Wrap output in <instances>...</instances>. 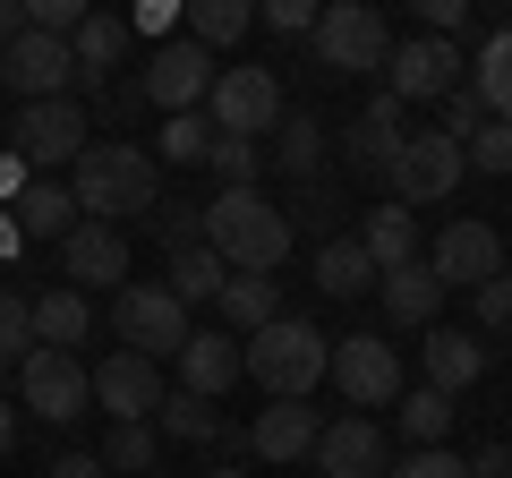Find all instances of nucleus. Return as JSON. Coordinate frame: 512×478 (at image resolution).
<instances>
[{"label": "nucleus", "mask_w": 512, "mask_h": 478, "mask_svg": "<svg viewBox=\"0 0 512 478\" xmlns=\"http://www.w3.org/2000/svg\"><path fill=\"white\" fill-rule=\"evenodd\" d=\"M69 197H77V214H86V222H111V231L154 222V205H163V163H154L146 146L94 137V146L77 154V171H69Z\"/></svg>", "instance_id": "nucleus-1"}, {"label": "nucleus", "mask_w": 512, "mask_h": 478, "mask_svg": "<svg viewBox=\"0 0 512 478\" xmlns=\"http://www.w3.org/2000/svg\"><path fill=\"white\" fill-rule=\"evenodd\" d=\"M291 205H274L265 188H222L214 205H205V248H214L231 274H274L282 257H291Z\"/></svg>", "instance_id": "nucleus-2"}, {"label": "nucleus", "mask_w": 512, "mask_h": 478, "mask_svg": "<svg viewBox=\"0 0 512 478\" xmlns=\"http://www.w3.org/2000/svg\"><path fill=\"white\" fill-rule=\"evenodd\" d=\"M239 350H248V376H256L265 402H308V393L333 376V342L308 325V316H274V325L248 333Z\"/></svg>", "instance_id": "nucleus-3"}, {"label": "nucleus", "mask_w": 512, "mask_h": 478, "mask_svg": "<svg viewBox=\"0 0 512 478\" xmlns=\"http://www.w3.org/2000/svg\"><path fill=\"white\" fill-rule=\"evenodd\" d=\"M282 77L256 69V60H222L214 77V103H205V120H214V137H248V146H265V137L282 129Z\"/></svg>", "instance_id": "nucleus-4"}, {"label": "nucleus", "mask_w": 512, "mask_h": 478, "mask_svg": "<svg viewBox=\"0 0 512 478\" xmlns=\"http://www.w3.org/2000/svg\"><path fill=\"white\" fill-rule=\"evenodd\" d=\"M111 333H120V350H137V359L163 368V359L188 350L197 325H188V308L163 291V282H120V299H111Z\"/></svg>", "instance_id": "nucleus-5"}, {"label": "nucleus", "mask_w": 512, "mask_h": 478, "mask_svg": "<svg viewBox=\"0 0 512 478\" xmlns=\"http://www.w3.org/2000/svg\"><path fill=\"white\" fill-rule=\"evenodd\" d=\"M316 69L333 77H367L393 60V26H384V9H367V0H333V9H316Z\"/></svg>", "instance_id": "nucleus-6"}, {"label": "nucleus", "mask_w": 512, "mask_h": 478, "mask_svg": "<svg viewBox=\"0 0 512 478\" xmlns=\"http://www.w3.org/2000/svg\"><path fill=\"white\" fill-rule=\"evenodd\" d=\"M86 146H94V129H86V111H77L69 94H60V103H26L18 129H9V154H18L35 180H69Z\"/></svg>", "instance_id": "nucleus-7"}, {"label": "nucleus", "mask_w": 512, "mask_h": 478, "mask_svg": "<svg viewBox=\"0 0 512 478\" xmlns=\"http://www.w3.org/2000/svg\"><path fill=\"white\" fill-rule=\"evenodd\" d=\"M333 385H342V402L350 410H393L410 393V376H402V350H393V333H342L333 342Z\"/></svg>", "instance_id": "nucleus-8"}, {"label": "nucleus", "mask_w": 512, "mask_h": 478, "mask_svg": "<svg viewBox=\"0 0 512 478\" xmlns=\"http://www.w3.org/2000/svg\"><path fill=\"white\" fill-rule=\"evenodd\" d=\"M461 171H470V163H461V137H444V129H410L384 180H393V205H444V197L461 188Z\"/></svg>", "instance_id": "nucleus-9"}, {"label": "nucleus", "mask_w": 512, "mask_h": 478, "mask_svg": "<svg viewBox=\"0 0 512 478\" xmlns=\"http://www.w3.org/2000/svg\"><path fill=\"white\" fill-rule=\"evenodd\" d=\"M18 393H26V410H35V419L69 427V419H86V410H94V368L77 359V350H26Z\"/></svg>", "instance_id": "nucleus-10"}, {"label": "nucleus", "mask_w": 512, "mask_h": 478, "mask_svg": "<svg viewBox=\"0 0 512 478\" xmlns=\"http://www.w3.org/2000/svg\"><path fill=\"white\" fill-rule=\"evenodd\" d=\"M214 77H222V60L205 52V43L171 35L163 52L146 60V77H137V86H146V103H163L171 120H180V111H205V103H214Z\"/></svg>", "instance_id": "nucleus-11"}, {"label": "nucleus", "mask_w": 512, "mask_h": 478, "mask_svg": "<svg viewBox=\"0 0 512 478\" xmlns=\"http://www.w3.org/2000/svg\"><path fill=\"white\" fill-rule=\"evenodd\" d=\"M163 368L154 359H137V350H111V359H94V410H103L111 427H154V410H163Z\"/></svg>", "instance_id": "nucleus-12"}, {"label": "nucleus", "mask_w": 512, "mask_h": 478, "mask_svg": "<svg viewBox=\"0 0 512 478\" xmlns=\"http://www.w3.org/2000/svg\"><path fill=\"white\" fill-rule=\"evenodd\" d=\"M427 274H436L444 291H487V282L504 274V239H495L487 222H444V231L427 239Z\"/></svg>", "instance_id": "nucleus-13"}, {"label": "nucleus", "mask_w": 512, "mask_h": 478, "mask_svg": "<svg viewBox=\"0 0 512 478\" xmlns=\"http://www.w3.org/2000/svg\"><path fill=\"white\" fill-rule=\"evenodd\" d=\"M308 461L325 478H393V436L367 410H342V419H325V436H316Z\"/></svg>", "instance_id": "nucleus-14"}, {"label": "nucleus", "mask_w": 512, "mask_h": 478, "mask_svg": "<svg viewBox=\"0 0 512 478\" xmlns=\"http://www.w3.org/2000/svg\"><path fill=\"white\" fill-rule=\"evenodd\" d=\"M393 103H444V94L461 86V43H444V35H410V43H393Z\"/></svg>", "instance_id": "nucleus-15"}, {"label": "nucleus", "mask_w": 512, "mask_h": 478, "mask_svg": "<svg viewBox=\"0 0 512 478\" xmlns=\"http://www.w3.org/2000/svg\"><path fill=\"white\" fill-rule=\"evenodd\" d=\"M60 274H69V291H120L128 231H111V222H77V231L60 239Z\"/></svg>", "instance_id": "nucleus-16"}, {"label": "nucleus", "mask_w": 512, "mask_h": 478, "mask_svg": "<svg viewBox=\"0 0 512 478\" xmlns=\"http://www.w3.org/2000/svg\"><path fill=\"white\" fill-rule=\"evenodd\" d=\"M0 60H9V86H18L26 103H60V94L77 86V60H69V43H60V35H35V26H26V35L9 43Z\"/></svg>", "instance_id": "nucleus-17"}, {"label": "nucleus", "mask_w": 512, "mask_h": 478, "mask_svg": "<svg viewBox=\"0 0 512 478\" xmlns=\"http://www.w3.org/2000/svg\"><path fill=\"white\" fill-rule=\"evenodd\" d=\"M248 376V350H239V333H188V350H180V393H197V402H222V393Z\"/></svg>", "instance_id": "nucleus-18"}, {"label": "nucleus", "mask_w": 512, "mask_h": 478, "mask_svg": "<svg viewBox=\"0 0 512 478\" xmlns=\"http://www.w3.org/2000/svg\"><path fill=\"white\" fill-rule=\"evenodd\" d=\"M316 436H325V419H316L308 402H265V410L248 419V453H256V461H308Z\"/></svg>", "instance_id": "nucleus-19"}, {"label": "nucleus", "mask_w": 512, "mask_h": 478, "mask_svg": "<svg viewBox=\"0 0 512 478\" xmlns=\"http://www.w3.org/2000/svg\"><path fill=\"white\" fill-rule=\"evenodd\" d=\"M69 60H77V86H120L128 18H111V9H86V26L69 35Z\"/></svg>", "instance_id": "nucleus-20"}, {"label": "nucleus", "mask_w": 512, "mask_h": 478, "mask_svg": "<svg viewBox=\"0 0 512 478\" xmlns=\"http://www.w3.org/2000/svg\"><path fill=\"white\" fill-rule=\"evenodd\" d=\"M427 385L436 393H470L478 376H487V342L478 333H461V325H427Z\"/></svg>", "instance_id": "nucleus-21"}, {"label": "nucleus", "mask_w": 512, "mask_h": 478, "mask_svg": "<svg viewBox=\"0 0 512 478\" xmlns=\"http://www.w3.org/2000/svg\"><path fill=\"white\" fill-rule=\"evenodd\" d=\"M154 436H171V444H248V427H231L214 402H197V393L171 385L163 410H154Z\"/></svg>", "instance_id": "nucleus-22"}, {"label": "nucleus", "mask_w": 512, "mask_h": 478, "mask_svg": "<svg viewBox=\"0 0 512 478\" xmlns=\"http://www.w3.org/2000/svg\"><path fill=\"white\" fill-rule=\"evenodd\" d=\"M402 137H410L402 103H393V94H376V103H367L359 120H350V163L384 180V171H393V154H402Z\"/></svg>", "instance_id": "nucleus-23"}, {"label": "nucleus", "mask_w": 512, "mask_h": 478, "mask_svg": "<svg viewBox=\"0 0 512 478\" xmlns=\"http://www.w3.org/2000/svg\"><path fill=\"white\" fill-rule=\"evenodd\" d=\"M9 222H18V239H52V248H60V239H69L86 214H77L69 180H26V197L9 205Z\"/></svg>", "instance_id": "nucleus-24"}, {"label": "nucleus", "mask_w": 512, "mask_h": 478, "mask_svg": "<svg viewBox=\"0 0 512 478\" xmlns=\"http://www.w3.org/2000/svg\"><path fill=\"white\" fill-rule=\"evenodd\" d=\"M359 248L376 257V274H402V265H419V214H410V205H367Z\"/></svg>", "instance_id": "nucleus-25"}, {"label": "nucleus", "mask_w": 512, "mask_h": 478, "mask_svg": "<svg viewBox=\"0 0 512 478\" xmlns=\"http://www.w3.org/2000/svg\"><path fill=\"white\" fill-rule=\"evenodd\" d=\"M26 316H35V350H77L86 342V325H94V308H86V291H35L26 299Z\"/></svg>", "instance_id": "nucleus-26"}, {"label": "nucleus", "mask_w": 512, "mask_h": 478, "mask_svg": "<svg viewBox=\"0 0 512 478\" xmlns=\"http://www.w3.org/2000/svg\"><path fill=\"white\" fill-rule=\"evenodd\" d=\"M188 43H205V52H231L239 35H256V0H188V18H180Z\"/></svg>", "instance_id": "nucleus-27"}, {"label": "nucleus", "mask_w": 512, "mask_h": 478, "mask_svg": "<svg viewBox=\"0 0 512 478\" xmlns=\"http://www.w3.org/2000/svg\"><path fill=\"white\" fill-rule=\"evenodd\" d=\"M316 291H325V299H359V291H376V257H367V248H359V239H325V248H316Z\"/></svg>", "instance_id": "nucleus-28"}, {"label": "nucleus", "mask_w": 512, "mask_h": 478, "mask_svg": "<svg viewBox=\"0 0 512 478\" xmlns=\"http://www.w3.org/2000/svg\"><path fill=\"white\" fill-rule=\"evenodd\" d=\"M376 299H384V316H393V325H436L444 282L427 274V257H419V265H402V274H384V282H376Z\"/></svg>", "instance_id": "nucleus-29"}, {"label": "nucleus", "mask_w": 512, "mask_h": 478, "mask_svg": "<svg viewBox=\"0 0 512 478\" xmlns=\"http://www.w3.org/2000/svg\"><path fill=\"white\" fill-rule=\"evenodd\" d=\"M393 427L410 436V453L444 444V436H453V393H436V385H410L402 402H393Z\"/></svg>", "instance_id": "nucleus-30"}, {"label": "nucleus", "mask_w": 512, "mask_h": 478, "mask_svg": "<svg viewBox=\"0 0 512 478\" xmlns=\"http://www.w3.org/2000/svg\"><path fill=\"white\" fill-rule=\"evenodd\" d=\"M274 163L291 171V180H316V171H325V120H316V111H282Z\"/></svg>", "instance_id": "nucleus-31"}, {"label": "nucleus", "mask_w": 512, "mask_h": 478, "mask_svg": "<svg viewBox=\"0 0 512 478\" xmlns=\"http://www.w3.org/2000/svg\"><path fill=\"white\" fill-rule=\"evenodd\" d=\"M214 308L231 316L239 333H265V325L282 316V291H274V274H231V282H222V299H214Z\"/></svg>", "instance_id": "nucleus-32"}, {"label": "nucleus", "mask_w": 512, "mask_h": 478, "mask_svg": "<svg viewBox=\"0 0 512 478\" xmlns=\"http://www.w3.org/2000/svg\"><path fill=\"white\" fill-rule=\"evenodd\" d=\"M222 282H231V265H222L214 248H180L171 274H163V291L180 299V308H197V299H222Z\"/></svg>", "instance_id": "nucleus-33"}, {"label": "nucleus", "mask_w": 512, "mask_h": 478, "mask_svg": "<svg viewBox=\"0 0 512 478\" xmlns=\"http://www.w3.org/2000/svg\"><path fill=\"white\" fill-rule=\"evenodd\" d=\"M470 86H478V103H487V120H512V26H504V35H487Z\"/></svg>", "instance_id": "nucleus-34"}, {"label": "nucleus", "mask_w": 512, "mask_h": 478, "mask_svg": "<svg viewBox=\"0 0 512 478\" xmlns=\"http://www.w3.org/2000/svg\"><path fill=\"white\" fill-rule=\"evenodd\" d=\"M205 154H214V120H205V111H180V120H163V154H154V163L197 171Z\"/></svg>", "instance_id": "nucleus-35"}, {"label": "nucleus", "mask_w": 512, "mask_h": 478, "mask_svg": "<svg viewBox=\"0 0 512 478\" xmlns=\"http://www.w3.org/2000/svg\"><path fill=\"white\" fill-rule=\"evenodd\" d=\"M461 163L487 171V180H504V171H512V120H478V129L461 137Z\"/></svg>", "instance_id": "nucleus-36"}, {"label": "nucleus", "mask_w": 512, "mask_h": 478, "mask_svg": "<svg viewBox=\"0 0 512 478\" xmlns=\"http://www.w3.org/2000/svg\"><path fill=\"white\" fill-rule=\"evenodd\" d=\"M154 453H163V436H154V427H111V444H103V470L146 478V470H154Z\"/></svg>", "instance_id": "nucleus-37"}, {"label": "nucleus", "mask_w": 512, "mask_h": 478, "mask_svg": "<svg viewBox=\"0 0 512 478\" xmlns=\"http://www.w3.org/2000/svg\"><path fill=\"white\" fill-rule=\"evenodd\" d=\"M35 350V316H26V291H0V368H26Z\"/></svg>", "instance_id": "nucleus-38"}, {"label": "nucleus", "mask_w": 512, "mask_h": 478, "mask_svg": "<svg viewBox=\"0 0 512 478\" xmlns=\"http://www.w3.org/2000/svg\"><path fill=\"white\" fill-rule=\"evenodd\" d=\"M205 163L222 171V188H256V163H265V146H248V137H214V154Z\"/></svg>", "instance_id": "nucleus-39"}, {"label": "nucleus", "mask_w": 512, "mask_h": 478, "mask_svg": "<svg viewBox=\"0 0 512 478\" xmlns=\"http://www.w3.org/2000/svg\"><path fill=\"white\" fill-rule=\"evenodd\" d=\"M393 478H470V461H461L453 444H427V453H402V461H393Z\"/></svg>", "instance_id": "nucleus-40"}, {"label": "nucleus", "mask_w": 512, "mask_h": 478, "mask_svg": "<svg viewBox=\"0 0 512 478\" xmlns=\"http://www.w3.org/2000/svg\"><path fill=\"white\" fill-rule=\"evenodd\" d=\"M26 26H35V35H60V43H69L77 26H86V0H26Z\"/></svg>", "instance_id": "nucleus-41"}, {"label": "nucleus", "mask_w": 512, "mask_h": 478, "mask_svg": "<svg viewBox=\"0 0 512 478\" xmlns=\"http://www.w3.org/2000/svg\"><path fill=\"white\" fill-rule=\"evenodd\" d=\"M478 120H487V103H478V86H470V77H461V86L444 94V137H470Z\"/></svg>", "instance_id": "nucleus-42"}, {"label": "nucleus", "mask_w": 512, "mask_h": 478, "mask_svg": "<svg viewBox=\"0 0 512 478\" xmlns=\"http://www.w3.org/2000/svg\"><path fill=\"white\" fill-rule=\"evenodd\" d=\"M256 18L274 26V35H316V0H265Z\"/></svg>", "instance_id": "nucleus-43"}, {"label": "nucleus", "mask_w": 512, "mask_h": 478, "mask_svg": "<svg viewBox=\"0 0 512 478\" xmlns=\"http://www.w3.org/2000/svg\"><path fill=\"white\" fill-rule=\"evenodd\" d=\"M470 299H478V325L487 333H512V274H495L487 291H470Z\"/></svg>", "instance_id": "nucleus-44"}, {"label": "nucleus", "mask_w": 512, "mask_h": 478, "mask_svg": "<svg viewBox=\"0 0 512 478\" xmlns=\"http://www.w3.org/2000/svg\"><path fill=\"white\" fill-rule=\"evenodd\" d=\"M419 18H427V35H444V43H453L461 26H470V0H419Z\"/></svg>", "instance_id": "nucleus-45"}, {"label": "nucleus", "mask_w": 512, "mask_h": 478, "mask_svg": "<svg viewBox=\"0 0 512 478\" xmlns=\"http://www.w3.org/2000/svg\"><path fill=\"white\" fill-rule=\"evenodd\" d=\"M171 26H180V9H171V0H146V9L128 18V35H163L171 43Z\"/></svg>", "instance_id": "nucleus-46"}, {"label": "nucleus", "mask_w": 512, "mask_h": 478, "mask_svg": "<svg viewBox=\"0 0 512 478\" xmlns=\"http://www.w3.org/2000/svg\"><path fill=\"white\" fill-rule=\"evenodd\" d=\"M470 478H512V444H478V453H470Z\"/></svg>", "instance_id": "nucleus-47"}, {"label": "nucleus", "mask_w": 512, "mask_h": 478, "mask_svg": "<svg viewBox=\"0 0 512 478\" xmlns=\"http://www.w3.org/2000/svg\"><path fill=\"white\" fill-rule=\"evenodd\" d=\"M43 478H111V470H103V453H60Z\"/></svg>", "instance_id": "nucleus-48"}, {"label": "nucleus", "mask_w": 512, "mask_h": 478, "mask_svg": "<svg viewBox=\"0 0 512 478\" xmlns=\"http://www.w3.org/2000/svg\"><path fill=\"white\" fill-rule=\"evenodd\" d=\"M26 180H35V171H26L18 154H0V205H18V197H26Z\"/></svg>", "instance_id": "nucleus-49"}, {"label": "nucleus", "mask_w": 512, "mask_h": 478, "mask_svg": "<svg viewBox=\"0 0 512 478\" xmlns=\"http://www.w3.org/2000/svg\"><path fill=\"white\" fill-rule=\"evenodd\" d=\"M18 35H26V0H0V52H9Z\"/></svg>", "instance_id": "nucleus-50"}, {"label": "nucleus", "mask_w": 512, "mask_h": 478, "mask_svg": "<svg viewBox=\"0 0 512 478\" xmlns=\"http://www.w3.org/2000/svg\"><path fill=\"white\" fill-rule=\"evenodd\" d=\"M26 239H18V222H9V205H0V257H18Z\"/></svg>", "instance_id": "nucleus-51"}, {"label": "nucleus", "mask_w": 512, "mask_h": 478, "mask_svg": "<svg viewBox=\"0 0 512 478\" xmlns=\"http://www.w3.org/2000/svg\"><path fill=\"white\" fill-rule=\"evenodd\" d=\"M18 444V402H0V453Z\"/></svg>", "instance_id": "nucleus-52"}, {"label": "nucleus", "mask_w": 512, "mask_h": 478, "mask_svg": "<svg viewBox=\"0 0 512 478\" xmlns=\"http://www.w3.org/2000/svg\"><path fill=\"white\" fill-rule=\"evenodd\" d=\"M205 478H248V470H239V461H222V470H205Z\"/></svg>", "instance_id": "nucleus-53"}, {"label": "nucleus", "mask_w": 512, "mask_h": 478, "mask_svg": "<svg viewBox=\"0 0 512 478\" xmlns=\"http://www.w3.org/2000/svg\"><path fill=\"white\" fill-rule=\"evenodd\" d=\"M0 86H9V60H0Z\"/></svg>", "instance_id": "nucleus-54"}]
</instances>
